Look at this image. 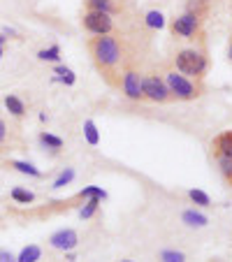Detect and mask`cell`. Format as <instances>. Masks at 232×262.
I'll return each instance as SVG.
<instances>
[{
    "mask_svg": "<svg viewBox=\"0 0 232 262\" xmlns=\"http://www.w3.org/2000/svg\"><path fill=\"white\" fill-rule=\"evenodd\" d=\"M77 244H79V234L74 232V230H58V232H54L49 237V246L63 253L77 248Z\"/></svg>",
    "mask_w": 232,
    "mask_h": 262,
    "instance_id": "cell-8",
    "label": "cell"
},
{
    "mask_svg": "<svg viewBox=\"0 0 232 262\" xmlns=\"http://www.w3.org/2000/svg\"><path fill=\"white\" fill-rule=\"evenodd\" d=\"M172 65L177 72L186 74L191 79H202L209 72V51H207V42H200V45H188L183 49H177V54L172 56Z\"/></svg>",
    "mask_w": 232,
    "mask_h": 262,
    "instance_id": "cell-2",
    "label": "cell"
},
{
    "mask_svg": "<svg viewBox=\"0 0 232 262\" xmlns=\"http://www.w3.org/2000/svg\"><path fill=\"white\" fill-rule=\"evenodd\" d=\"M170 33L174 40L200 45V42H204V21H200L198 16L188 14V12H181L170 21Z\"/></svg>",
    "mask_w": 232,
    "mask_h": 262,
    "instance_id": "cell-4",
    "label": "cell"
},
{
    "mask_svg": "<svg viewBox=\"0 0 232 262\" xmlns=\"http://www.w3.org/2000/svg\"><path fill=\"white\" fill-rule=\"evenodd\" d=\"M98 209H100V200H95V198L84 200V207L79 209V218L81 221H89V218H93L98 213Z\"/></svg>",
    "mask_w": 232,
    "mask_h": 262,
    "instance_id": "cell-18",
    "label": "cell"
},
{
    "mask_svg": "<svg viewBox=\"0 0 232 262\" xmlns=\"http://www.w3.org/2000/svg\"><path fill=\"white\" fill-rule=\"evenodd\" d=\"M10 139H12V133H10V128H7V123H5V121L0 119V148L10 146Z\"/></svg>",
    "mask_w": 232,
    "mask_h": 262,
    "instance_id": "cell-25",
    "label": "cell"
},
{
    "mask_svg": "<svg viewBox=\"0 0 232 262\" xmlns=\"http://www.w3.org/2000/svg\"><path fill=\"white\" fill-rule=\"evenodd\" d=\"M42 257V248L37 246V244H30V246H26L24 251L16 255V262H37Z\"/></svg>",
    "mask_w": 232,
    "mask_h": 262,
    "instance_id": "cell-14",
    "label": "cell"
},
{
    "mask_svg": "<svg viewBox=\"0 0 232 262\" xmlns=\"http://www.w3.org/2000/svg\"><path fill=\"white\" fill-rule=\"evenodd\" d=\"M37 142H40L45 148H49L51 154H58L60 148H63V139L56 137V135H51V133H40Z\"/></svg>",
    "mask_w": 232,
    "mask_h": 262,
    "instance_id": "cell-13",
    "label": "cell"
},
{
    "mask_svg": "<svg viewBox=\"0 0 232 262\" xmlns=\"http://www.w3.org/2000/svg\"><path fill=\"white\" fill-rule=\"evenodd\" d=\"M37 58L54 63V60H58V58H60V47H58V45H51L49 49H42L40 54H37Z\"/></svg>",
    "mask_w": 232,
    "mask_h": 262,
    "instance_id": "cell-24",
    "label": "cell"
},
{
    "mask_svg": "<svg viewBox=\"0 0 232 262\" xmlns=\"http://www.w3.org/2000/svg\"><path fill=\"white\" fill-rule=\"evenodd\" d=\"M0 262H16V255L7 248H0Z\"/></svg>",
    "mask_w": 232,
    "mask_h": 262,
    "instance_id": "cell-27",
    "label": "cell"
},
{
    "mask_svg": "<svg viewBox=\"0 0 232 262\" xmlns=\"http://www.w3.org/2000/svg\"><path fill=\"white\" fill-rule=\"evenodd\" d=\"M89 54L93 65L98 68V72L102 74V79L107 81L109 86L119 89V77L121 70L125 65V47L121 42V37L116 33L112 35H95L89 40Z\"/></svg>",
    "mask_w": 232,
    "mask_h": 262,
    "instance_id": "cell-1",
    "label": "cell"
},
{
    "mask_svg": "<svg viewBox=\"0 0 232 262\" xmlns=\"http://www.w3.org/2000/svg\"><path fill=\"white\" fill-rule=\"evenodd\" d=\"M188 200H191L195 207H212V198H209L204 190H198V188L188 190Z\"/></svg>",
    "mask_w": 232,
    "mask_h": 262,
    "instance_id": "cell-19",
    "label": "cell"
},
{
    "mask_svg": "<svg viewBox=\"0 0 232 262\" xmlns=\"http://www.w3.org/2000/svg\"><path fill=\"white\" fill-rule=\"evenodd\" d=\"M0 58H3V47H0Z\"/></svg>",
    "mask_w": 232,
    "mask_h": 262,
    "instance_id": "cell-30",
    "label": "cell"
},
{
    "mask_svg": "<svg viewBox=\"0 0 232 262\" xmlns=\"http://www.w3.org/2000/svg\"><path fill=\"white\" fill-rule=\"evenodd\" d=\"M81 26L89 35H112L116 33V24H114V16L102 14V12H93V10H86L81 14Z\"/></svg>",
    "mask_w": 232,
    "mask_h": 262,
    "instance_id": "cell-7",
    "label": "cell"
},
{
    "mask_svg": "<svg viewBox=\"0 0 232 262\" xmlns=\"http://www.w3.org/2000/svg\"><path fill=\"white\" fill-rule=\"evenodd\" d=\"M160 262H186V253L174 251V248H165V251L158 253Z\"/></svg>",
    "mask_w": 232,
    "mask_h": 262,
    "instance_id": "cell-22",
    "label": "cell"
},
{
    "mask_svg": "<svg viewBox=\"0 0 232 262\" xmlns=\"http://www.w3.org/2000/svg\"><path fill=\"white\" fill-rule=\"evenodd\" d=\"M121 262H135V260H121Z\"/></svg>",
    "mask_w": 232,
    "mask_h": 262,
    "instance_id": "cell-31",
    "label": "cell"
},
{
    "mask_svg": "<svg viewBox=\"0 0 232 262\" xmlns=\"http://www.w3.org/2000/svg\"><path fill=\"white\" fill-rule=\"evenodd\" d=\"M5 109L10 112L12 116H16V119H21V116H26V102L19 98V95L10 93L5 98Z\"/></svg>",
    "mask_w": 232,
    "mask_h": 262,
    "instance_id": "cell-12",
    "label": "cell"
},
{
    "mask_svg": "<svg viewBox=\"0 0 232 262\" xmlns=\"http://www.w3.org/2000/svg\"><path fill=\"white\" fill-rule=\"evenodd\" d=\"M74 179V169L72 167H68V169H63V172L58 174V177L54 179V183H51V188H63V186H68L70 181Z\"/></svg>",
    "mask_w": 232,
    "mask_h": 262,
    "instance_id": "cell-23",
    "label": "cell"
},
{
    "mask_svg": "<svg viewBox=\"0 0 232 262\" xmlns=\"http://www.w3.org/2000/svg\"><path fill=\"white\" fill-rule=\"evenodd\" d=\"M84 5L86 10L102 12V14H109V16H119L125 10L123 0H84Z\"/></svg>",
    "mask_w": 232,
    "mask_h": 262,
    "instance_id": "cell-9",
    "label": "cell"
},
{
    "mask_svg": "<svg viewBox=\"0 0 232 262\" xmlns=\"http://www.w3.org/2000/svg\"><path fill=\"white\" fill-rule=\"evenodd\" d=\"M5 42H7V37L3 33H0V47H5Z\"/></svg>",
    "mask_w": 232,
    "mask_h": 262,
    "instance_id": "cell-29",
    "label": "cell"
},
{
    "mask_svg": "<svg viewBox=\"0 0 232 262\" xmlns=\"http://www.w3.org/2000/svg\"><path fill=\"white\" fill-rule=\"evenodd\" d=\"M216 163H218V172H221V177L225 179V183L232 188V158H216Z\"/></svg>",
    "mask_w": 232,
    "mask_h": 262,
    "instance_id": "cell-21",
    "label": "cell"
},
{
    "mask_svg": "<svg viewBox=\"0 0 232 262\" xmlns=\"http://www.w3.org/2000/svg\"><path fill=\"white\" fill-rule=\"evenodd\" d=\"M10 198L14 200L16 204H33V202H35V193H30L28 188H21V186H16V188H12Z\"/></svg>",
    "mask_w": 232,
    "mask_h": 262,
    "instance_id": "cell-16",
    "label": "cell"
},
{
    "mask_svg": "<svg viewBox=\"0 0 232 262\" xmlns=\"http://www.w3.org/2000/svg\"><path fill=\"white\" fill-rule=\"evenodd\" d=\"M119 89L133 102H142L144 100V91H142V70L137 68V63H130L125 60L123 70H121L119 77Z\"/></svg>",
    "mask_w": 232,
    "mask_h": 262,
    "instance_id": "cell-5",
    "label": "cell"
},
{
    "mask_svg": "<svg viewBox=\"0 0 232 262\" xmlns=\"http://www.w3.org/2000/svg\"><path fill=\"white\" fill-rule=\"evenodd\" d=\"M183 12L198 16L200 21H207L212 14V0H186L183 3Z\"/></svg>",
    "mask_w": 232,
    "mask_h": 262,
    "instance_id": "cell-10",
    "label": "cell"
},
{
    "mask_svg": "<svg viewBox=\"0 0 232 262\" xmlns=\"http://www.w3.org/2000/svg\"><path fill=\"white\" fill-rule=\"evenodd\" d=\"M163 79L167 84V91L172 95V100H181V102H191V100H198L204 95L207 86L202 79H191L186 74L177 72L172 65L163 70Z\"/></svg>",
    "mask_w": 232,
    "mask_h": 262,
    "instance_id": "cell-3",
    "label": "cell"
},
{
    "mask_svg": "<svg viewBox=\"0 0 232 262\" xmlns=\"http://www.w3.org/2000/svg\"><path fill=\"white\" fill-rule=\"evenodd\" d=\"M183 223L186 225H191V228H202V225H207L209 218L202 216V213H195V211H183Z\"/></svg>",
    "mask_w": 232,
    "mask_h": 262,
    "instance_id": "cell-20",
    "label": "cell"
},
{
    "mask_svg": "<svg viewBox=\"0 0 232 262\" xmlns=\"http://www.w3.org/2000/svg\"><path fill=\"white\" fill-rule=\"evenodd\" d=\"M212 151L216 158H232V130L227 133H221L216 139L212 142Z\"/></svg>",
    "mask_w": 232,
    "mask_h": 262,
    "instance_id": "cell-11",
    "label": "cell"
},
{
    "mask_svg": "<svg viewBox=\"0 0 232 262\" xmlns=\"http://www.w3.org/2000/svg\"><path fill=\"white\" fill-rule=\"evenodd\" d=\"M227 58H230V63H232V37H230V45H227Z\"/></svg>",
    "mask_w": 232,
    "mask_h": 262,
    "instance_id": "cell-28",
    "label": "cell"
},
{
    "mask_svg": "<svg viewBox=\"0 0 232 262\" xmlns=\"http://www.w3.org/2000/svg\"><path fill=\"white\" fill-rule=\"evenodd\" d=\"M142 91H144V100H151V102H158V104L172 102V95H170L167 84H165L160 70L142 72Z\"/></svg>",
    "mask_w": 232,
    "mask_h": 262,
    "instance_id": "cell-6",
    "label": "cell"
},
{
    "mask_svg": "<svg viewBox=\"0 0 232 262\" xmlns=\"http://www.w3.org/2000/svg\"><path fill=\"white\" fill-rule=\"evenodd\" d=\"M144 26H146L149 30H160L165 26V21H163V14H160L158 10H151V12H146L144 14Z\"/></svg>",
    "mask_w": 232,
    "mask_h": 262,
    "instance_id": "cell-17",
    "label": "cell"
},
{
    "mask_svg": "<svg viewBox=\"0 0 232 262\" xmlns=\"http://www.w3.org/2000/svg\"><path fill=\"white\" fill-rule=\"evenodd\" d=\"M10 167L16 169L19 174H28V177H33V179H40V177H42V172L35 167V165L24 163V160H10Z\"/></svg>",
    "mask_w": 232,
    "mask_h": 262,
    "instance_id": "cell-15",
    "label": "cell"
},
{
    "mask_svg": "<svg viewBox=\"0 0 232 262\" xmlns=\"http://www.w3.org/2000/svg\"><path fill=\"white\" fill-rule=\"evenodd\" d=\"M54 72L58 74V77L65 81V84H74V74H72V70H70V68H65V65H58Z\"/></svg>",
    "mask_w": 232,
    "mask_h": 262,
    "instance_id": "cell-26",
    "label": "cell"
}]
</instances>
